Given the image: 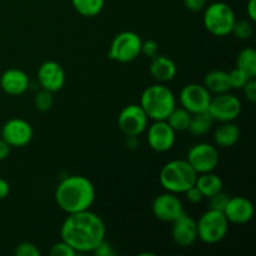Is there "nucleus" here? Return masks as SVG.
Returning a JSON list of instances; mask_svg holds the SVG:
<instances>
[{
	"mask_svg": "<svg viewBox=\"0 0 256 256\" xmlns=\"http://www.w3.org/2000/svg\"><path fill=\"white\" fill-rule=\"evenodd\" d=\"M212 124H214V119L208 112L192 114L188 132L194 135V136H202V135L208 134L210 132Z\"/></svg>",
	"mask_w": 256,
	"mask_h": 256,
	"instance_id": "5701e85b",
	"label": "nucleus"
},
{
	"mask_svg": "<svg viewBox=\"0 0 256 256\" xmlns=\"http://www.w3.org/2000/svg\"><path fill=\"white\" fill-rule=\"evenodd\" d=\"M14 254L16 256H40L39 248L35 244L30 242H22L20 244H18V246L15 248Z\"/></svg>",
	"mask_w": 256,
	"mask_h": 256,
	"instance_id": "c756f323",
	"label": "nucleus"
},
{
	"mask_svg": "<svg viewBox=\"0 0 256 256\" xmlns=\"http://www.w3.org/2000/svg\"><path fill=\"white\" fill-rule=\"evenodd\" d=\"M232 34L240 40H248L254 34V24L252 20H235Z\"/></svg>",
	"mask_w": 256,
	"mask_h": 256,
	"instance_id": "bb28decb",
	"label": "nucleus"
},
{
	"mask_svg": "<svg viewBox=\"0 0 256 256\" xmlns=\"http://www.w3.org/2000/svg\"><path fill=\"white\" fill-rule=\"evenodd\" d=\"M96 198L92 180L82 175H70L62 179L55 189L56 205L66 214L89 210Z\"/></svg>",
	"mask_w": 256,
	"mask_h": 256,
	"instance_id": "f03ea898",
	"label": "nucleus"
},
{
	"mask_svg": "<svg viewBox=\"0 0 256 256\" xmlns=\"http://www.w3.org/2000/svg\"><path fill=\"white\" fill-rule=\"evenodd\" d=\"M212 94L204 86V84H188L180 90L179 102L182 108L190 112V114H198V112H208L210 100Z\"/></svg>",
	"mask_w": 256,
	"mask_h": 256,
	"instance_id": "9b49d317",
	"label": "nucleus"
},
{
	"mask_svg": "<svg viewBox=\"0 0 256 256\" xmlns=\"http://www.w3.org/2000/svg\"><path fill=\"white\" fill-rule=\"evenodd\" d=\"M125 144L128 145L129 149H138V146H139V140H138L136 136H126Z\"/></svg>",
	"mask_w": 256,
	"mask_h": 256,
	"instance_id": "a19ab883",
	"label": "nucleus"
},
{
	"mask_svg": "<svg viewBox=\"0 0 256 256\" xmlns=\"http://www.w3.org/2000/svg\"><path fill=\"white\" fill-rule=\"evenodd\" d=\"M34 129L29 122L22 118H12L9 119L2 126V135L12 148H24L32 140Z\"/></svg>",
	"mask_w": 256,
	"mask_h": 256,
	"instance_id": "ddd939ff",
	"label": "nucleus"
},
{
	"mask_svg": "<svg viewBox=\"0 0 256 256\" xmlns=\"http://www.w3.org/2000/svg\"><path fill=\"white\" fill-rule=\"evenodd\" d=\"M236 68L242 70L249 78L256 76V50L254 48H244L236 56Z\"/></svg>",
	"mask_w": 256,
	"mask_h": 256,
	"instance_id": "393cba45",
	"label": "nucleus"
},
{
	"mask_svg": "<svg viewBox=\"0 0 256 256\" xmlns=\"http://www.w3.org/2000/svg\"><path fill=\"white\" fill-rule=\"evenodd\" d=\"M224 215L229 224L244 225L252 222L254 218V204L245 196L229 198L228 204L224 209Z\"/></svg>",
	"mask_w": 256,
	"mask_h": 256,
	"instance_id": "f3484780",
	"label": "nucleus"
},
{
	"mask_svg": "<svg viewBox=\"0 0 256 256\" xmlns=\"http://www.w3.org/2000/svg\"><path fill=\"white\" fill-rule=\"evenodd\" d=\"M242 136L240 128L234 122H220L214 132V142L219 148H232L238 144Z\"/></svg>",
	"mask_w": 256,
	"mask_h": 256,
	"instance_id": "aec40b11",
	"label": "nucleus"
},
{
	"mask_svg": "<svg viewBox=\"0 0 256 256\" xmlns=\"http://www.w3.org/2000/svg\"><path fill=\"white\" fill-rule=\"evenodd\" d=\"M149 118L139 104H129L122 109L118 116V126L125 136H136L144 134Z\"/></svg>",
	"mask_w": 256,
	"mask_h": 256,
	"instance_id": "9d476101",
	"label": "nucleus"
},
{
	"mask_svg": "<svg viewBox=\"0 0 256 256\" xmlns=\"http://www.w3.org/2000/svg\"><path fill=\"white\" fill-rule=\"evenodd\" d=\"M106 236L104 220L92 210L68 214L60 228V238L78 252H92Z\"/></svg>",
	"mask_w": 256,
	"mask_h": 256,
	"instance_id": "f257e3e1",
	"label": "nucleus"
},
{
	"mask_svg": "<svg viewBox=\"0 0 256 256\" xmlns=\"http://www.w3.org/2000/svg\"><path fill=\"white\" fill-rule=\"evenodd\" d=\"M190 119H192V114L188 110H185L182 106H175L174 110L169 114V116L166 118V122L175 132H186L188 128H189Z\"/></svg>",
	"mask_w": 256,
	"mask_h": 256,
	"instance_id": "a878e982",
	"label": "nucleus"
},
{
	"mask_svg": "<svg viewBox=\"0 0 256 256\" xmlns=\"http://www.w3.org/2000/svg\"><path fill=\"white\" fill-rule=\"evenodd\" d=\"M246 14L249 20H252V22H256V0H248Z\"/></svg>",
	"mask_w": 256,
	"mask_h": 256,
	"instance_id": "4c0bfd02",
	"label": "nucleus"
},
{
	"mask_svg": "<svg viewBox=\"0 0 256 256\" xmlns=\"http://www.w3.org/2000/svg\"><path fill=\"white\" fill-rule=\"evenodd\" d=\"M0 135H2V126H0Z\"/></svg>",
	"mask_w": 256,
	"mask_h": 256,
	"instance_id": "79ce46f5",
	"label": "nucleus"
},
{
	"mask_svg": "<svg viewBox=\"0 0 256 256\" xmlns=\"http://www.w3.org/2000/svg\"><path fill=\"white\" fill-rule=\"evenodd\" d=\"M242 92H244V96L246 98V100H249L250 102H256V80L255 78H252L246 82V84L242 86Z\"/></svg>",
	"mask_w": 256,
	"mask_h": 256,
	"instance_id": "f704fd0d",
	"label": "nucleus"
},
{
	"mask_svg": "<svg viewBox=\"0 0 256 256\" xmlns=\"http://www.w3.org/2000/svg\"><path fill=\"white\" fill-rule=\"evenodd\" d=\"M145 132L150 149L156 152H169L176 142V132L168 124L166 120H155Z\"/></svg>",
	"mask_w": 256,
	"mask_h": 256,
	"instance_id": "f8f14e48",
	"label": "nucleus"
},
{
	"mask_svg": "<svg viewBox=\"0 0 256 256\" xmlns=\"http://www.w3.org/2000/svg\"><path fill=\"white\" fill-rule=\"evenodd\" d=\"M198 172L185 159H175L166 162L159 172V182L165 192L184 194L189 188L194 186Z\"/></svg>",
	"mask_w": 256,
	"mask_h": 256,
	"instance_id": "20e7f679",
	"label": "nucleus"
},
{
	"mask_svg": "<svg viewBox=\"0 0 256 256\" xmlns=\"http://www.w3.org/2000/svg\"><path fill=\"white\" fill-rule=\"evenodd\" d=\"M72 8L79 15L85 18L98 16L102 12L105 0H70Z\"/></svg>",
	"mask_w": 256,
	"mask_h": 256,
	"instance_id": "b1692460",
	"label": "nucleus"
},
{
	"mask_svg": "<svg viewBox=\"0 0 256 256\" xmlns=\"http://www.w3.org/2000/svg\"><path fill=\"white\" fill-rule=\"evenodd\" d=\"M184 195L190 204H200V202L205 199L204 195L202 194V192H200L195 185L194 186L189 188V189L184 192Z\"/></svg>",
	"mask_w": 256,
	"mask_h": 256,
	"instance_id": "c9c22d12",
	"label": "nucleus"
},
{
	"mask_svg": "<svg viewBox=\"0 0 256 256\" xmlns=\"http://www.w3.org/2000/svg\"><path fill=\"white\" fill-rule=\"evenodd\" d=\"M149 72L152 76L159 82H169L176 76L178 68L172 58L158 54L152 59Z\"/></svg>",
	"mask_w": 256,
	"mask_h": 256,
	"instance_id": "6ab92c4d",
	"label": "nucleus"
},
{
	"mask_svg": "<svg viewBox=\"0 0 256 256\" xmlns=\"http://www.w3.org/2000/svg\"><path fill=\"white\" fill-rule=\"evenodd\" d=\"M50 255L52 256H74L76 255V252L70 246L69 244H66L65 242L60 240L59 242L54 244L50 249Z\"/></svg>",
	"mask_w": 256,
	"mask_h": 256,
	"instance_id": "2f4dec72",
	"label": "nucleus"
},
{
	"mask_svg": "<svg viewBox=\"0 0 256 256\" xmlns=\"http://www.w3.org/2000/svg\"><path fill=\"white\" fill-rule=\"evenodd\" d=\"M10 192V185L5 179L0 178V200L6 199Z\"/></svg>",
	"mask_w": 256,
	"mask_h": 256,
	"instance_id": "ea45409f",
	"label": "nucleus"
},
{
	"mask_svg": "<svg viewBox=\"0 0 256 256\" xmlns=\"http://www.w3.org/2000/svg\"><path fill=\"white\" fill-rule=\"evenodd\" d=\"M152 212L158 220L172 224L184 212V205L176 194L165 192L152 200Z\"/></svg>",
	"mask_w": 256,
	"mask_h": 256,
	"instance_id": "4468645a",
	"label": "nucleus"
},
{
	"mask_svg": "<svg viewBox=\"0 0 256 256\" xmlns=\"http://www.w3.org/2000/svg\"><path fill=\"white\" fill-rule=\"evenodd\" d=\"M158 52H159V45L155 40L148 39L142 42V54H144L145 56L152 59L154 56H156Z\"/></svg>",
	"mask_w": 256,
	"mask_h": 256,
	"instance_id": "473e14b6",
	"label": "nucleus"
},
{
	"mask_svg": "<svg viewBox=\"0 0 256 256\" xmlns=\"http://www.w3.org/2000/svg\"><path fill=\"white\" fill-rule=\"evenodd\" d=\"M30 86V79L26 72L22 69L10 68L0 76V88L2 92L12 96H19L28 92Z\"/></svg>",
	"mask_w": 256,
	"mask_h": 256,
	"instance_id": "a211bd4d",
	"label": "nucleus"
},
{
	"mask_svg": "<svg viewBox=\"0 0 256 256\" xmlns=\"http://www.w3.org/2000/svg\"><path fill=\"white\" fill-rule=\"evenodd\" d=\"M252 78L248 76L242 70L238 69H232V72H229V80H230V86L232 89H236V90H242V86L246 84V82Z\"/></svg>",
	"mask_w": 256,
	"mask_h": 256,
	"instance_id": "c85d7f7f",
	"label": "nucleus"
},
{
	"mask_svg": "<svg viewBox=\"0 0 256 256\" xmlns=\"http://www.w3.org/2000/svg\"><path fill=\"white\" fill-rule=\"evenodd\" d=\"M185 160L198 174L214 172L219 165V150L209 142H198L190 148Z\"/></svg>",
	"mask_w": 256,
	"mask_h": 256,
	"instance_id": "6e6552de",
	"label": "nucleus"
},
{
	"mask_svg": "<svg viewBox=\"0 0 256 256\" xmlns=\"http://www.w3.org/2000/svg\"><path fill=\"white\" fill-rule=\"evenodd\" d=\"M195 186L202 192L204 198L208 199V198L222 192L224 182H222V178L219 175L214 174V172H204V174H198Z\"/></svg>",
	"mask_w": 256,
	"mask_h": 256,
	"instance_id": "4be33fe9",
	"label": "nucleus"
},
{
	"mask_svg": "<svg viewBox=\"0 0 256 256\" xmlns=\"http://www.w3.org/2000/svg\"><path fill=\"white\" fill-rule=\"evenodd\" d=\"M208 112L212 115L214 122H234L242 112V102L239 98L229 92L218 94L212 96Z\"/></svg>",
	"mask_w": 256,
	"mask_h": 256,
	"instance_id": "1a4fd4ad",
	"label": "nucleus"
},
{
	"mask_svg": "<svg viewBox=\"0 0 256 256\" xmlns=\"http://www.w3.org/2000/svg\"><path fill=\"white\" fill-rule=\"evenodd\" d=\"M198 239L204 244H218L225 239L229 232V222L224 212L209 209L196 220Z\"/></svg>",
	"mask_w": 256,
	"mask_h": 256,
	"instance_id": "423d86ee",
	"label": "nucleus"
},
{
	"mask_svg": "<svg viewBox=\"0 0 256 256\" xmlns=\"http://www.w3.org/2000/svg\"><path fill=\"white\" fill-rule=\"evenodd\" d=\"M182 2H184V6L189 12H199L204 10V8L206 6L208 0H182Z\"/></svg>",
	"mask_w": 256,
	"mask_h": 256,
	"instance_id": "e433bc0d",
	"label": "nucleus"
},
{
	"mask_svg": "<svg viewBox=\"0 0 256 256\" xmlns=\"http://www.w3.org/2000/svg\"><path fill=\"white\" fill-rule=\"evenodd\" d=\"M140 106L152 120H166L170 112L176 106L174 92L162 82L152 84L142 92Z\"/></svg>",
	"mask_w": 256,
	"mask_h": 256,
	"instance_id": "7ed1b4c3",
	"label": "nucleus"
},
{
	"mask_svg": "<svg viewBox=\"0 0 256 256\" xmlns=\"http://www.w3.org/2000/svg\"><path fill=\"white\" fill-rule=\"evenodd\" d=\"M36 79L42 89L55 94L65 86L66 72L58 62L46 60L38 69Z\"/></svg>",
	"mask_w": 256,
	"mask_h": 256,
	"instance_id": "2eb2a0df",
	"label": "nucleus"
},
{
	"mask_svg": "<svg viewBox=\"0 0 256 256\" xmlns=\"http://www.w3.org/2000/svg\"><path fill=\"white\" fill-rule=\"evenodd\" d=\"M94 252L96 256H114L116 255V250L114 249L112 244L106 239L102 240L99 245L94 249Z\"/></svg>",
	"mask_w": 256,
	"mask_h": 256,
	"instance_id": "72a5a7b5",
	"label": "nucleus"
},
{
	"mask_svg": "<svg viewBox=\"0 0 256 256\" xmlns=\"http://www.w3.org/2000/svg\"><path fill=\"white\" fill-rule=\"evenodd\" d=\"M10 150H12V146L4 139L0 138V162H2V160H5L9 156Z\"/></svg>",
	"mask_w": 256,
	"mask_h": 256,
	"instance_id": "58836bf2",
	"label": "nucleus"
},
{
	"mask_svg": "<svg viewBox=\"0 0 256 256\" xmlns=\"http://www.w3.org/2000/svg\"><path fill=\"white\" fill-rule=\"evenodd\" d=\"M54 105V94L48 90L42 89L36 92L34 96V106L35 109L42 112H49Z\"/></svg>",
	"mask_w": 256,
	"mask_h": 256,
	"instance_id": "cd10ccee",
	"label": "nucleus"
},
{
	"mask_svg": "<svg viewBox=\"0 0 256 256\" xmlns=\"http://www.w3.org/2000/svg\"><path fill=\"white\" fill-rule=\"evenodd\" d=\"M204 86L214 95L230 92L232 86H230L229 72L220 69L212 70L205 75Z\"/></svg>",
	"mask_w": 256,
	"mask_h": 256,
	"instance_id": "412c9836",
	"label": "nucleus"
},
{
	"mask_svg": "<svg viewBox=\"0 0 256 256\" xmlns=\"http://www.w3.org/2000/svg\"><path fill=\"white\" fill-rule=\"evenodd\" d=\"M229 195L225 194L224 192H220L218 194L212 195V196L208 198L209 199V209L219 210V212H224L225 206L228 204V200H229Z\"/></svg>",
	"mask_w": 256,
	"mask_h": 256,
	"instance_id": "7c9ffc66",
	"label": "nucleus"
},
{
	"mask_svg": "<svg viewBox=\"0 0 256 256\" xmlns=\"http://www.w3.org/2000/svg\"><path fill=\"white\" fill-rule=\"evenodd\" d=\"M235 20L234 10L226 2H215L204 8L202 22L205 29L214 36L222 38L232 34Z\"/></svg>",
	"mask_w": 256,
	"mask_h": 256,
	"instance_id": "39448f33",
	"label": "nucleus"
},
{
	"mask_svg": "<svg viewBox=\"0 0 256 256\" xmlns=\"http://www.w3.org/2000/svg\"><path fill=\"white\" fill-rule=\"evenodd\" d=\"M172 238L176 245L189 248L198 240L196 220L186 212H182L172 222Z\"/></svg>",
	"mask_w": 256,
	"mask_h": 256,
	"instance_id": "dca6fc26",
	"label": "nucleus"
},
{
	"mask_svg": "<svg viewBox=\"0 0 256 256\" xmlns=\"http://www.w3.org/2000/svg\"><path fill=\"white\" fill-rule=\"evenodd\" d=\"M142 42L139 34L132 30H125L115 35L108 50V56L122 64L134 62L142 54Z\"/></svg>",
	"mask_w": 256,
	"mask_h": 256,
	"instance_id": "0eeeda50",
	"label": "nucleus"
}]
</instances>
